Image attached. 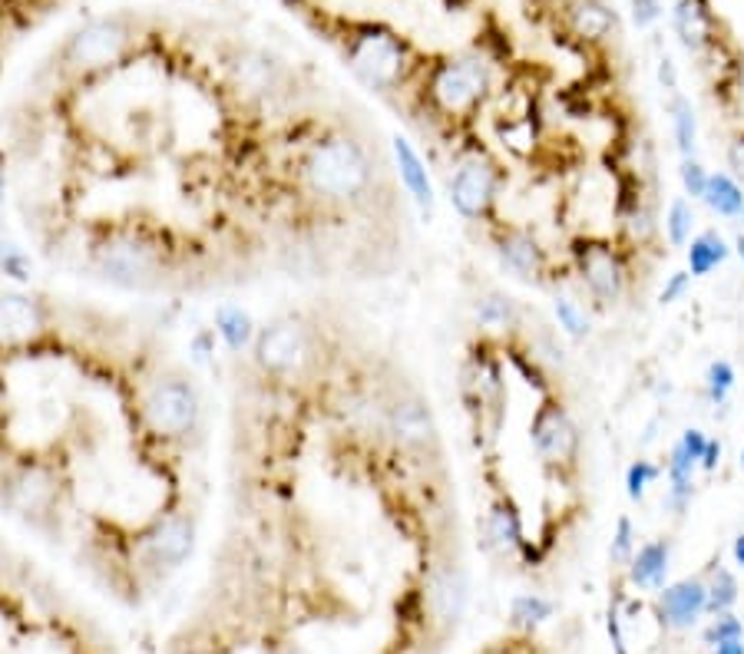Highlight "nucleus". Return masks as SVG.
Listing matches in <instances>:
<instances>
[{
  "mask_svg": "<svg viewBox=\"0 0 744 654\" xmlns=\"http://www.w3.org/2000/svg\"><path fill=\"white\" fill-rule=\"evenodd\" d=\"M43 331V311L30 294L7 291L0 294V344H26Z\"/></svg>",
  "mask_w": 744,
  "mask_h": 654,
  "instance_id": "nucleus-13",
  "label": "nucleus"
},
{
  "mask_svg": "<svg viewBox=\"0 0 744 654\" xmlns=\"http://www.w3.org/2000/svg\"><path fill=\"white\" fill-rule=\"evenodd\" d=\"M497 169L490 162H467L450 179V202L464 218H483L497 199Z\"/></svg>",
  "mask_w": 744,
  "mask_h": 654,
  "instance_id": "nucleus-9",
  "label": "nucleus"
},
{
  "mask_svg": "<svg viewBox=\"0 0 744 654\" xmlns=\"http://www.w3.org/2000/svg\"><path fill=\"white\" fill-rule=\"evenodd\" d=\"M530 440L536 447V453L550 463V467H560V463H573L576 460V450H580V433L570 420V414L560 407V404H543L533 427H530Z\"/></svg>",
  "mask_w": 744,
  "mask_h": 654,
  "instance_id": "nucleus-8",
  "label": "nucleus"
},
{
  "mask_svg": "<svg viewBox=\"0 0 744 654\" xmlns=\"http://www.w3.org/2000/svg\"><path fill=\"white\" fill-rule=\"evenodd\" d=\"M195 549V526L189 516H166L146 539V556L159 569H179Z\"/></svg>",
  "mask_w": 744,
  "mask_h": 654,
  "instance_id": "nucleus-11",
  "label": "nucleus"
},
{
  "mask_svg": "<svg viewBox=\"0 0 744 654\" xmlns=\"http://www.w3.org/2000/svg\"><path fill=\"white\" fill-rule=\"evenodd\" d=\"M394 159H397V172H401V182L407 185V192L414 195L417 208L424 215L434 212V185H431V175L421 162V156L414 152V146L407 139H394Z\"/></svg>",
  "mask_w": 744,
  "mask_h": 654,
  "instance_id": "nucleus-17",
  "label": "nucleus"
},
{
  "mask_svg": "<svg viewBox=\"0 0 744 654\" xmlns=\"http://www.w3.org/2000/svg\"><path fill=\"white\" fill-rule=\"evenodd\" d=\"M301 172L308 189L325 202H358L374 179L364 146L348 136H328L315 142Z\"/></svg>",
  "mask_w": 744,
  "mask_h": 654,
  "instance_id": "nucleus-1",
  "label": "nucleus"
},
{
  "mask_svg": "<svg viewBox=\"0 0 744 654\" xmlns=\"http://www.w3.org/2000/svg\"><path fill=\"white\" fill-rule=\"evenodd\" d=\"M669 559H672L669 539L646 543V546L633 556V562H629V582H633L636 589L662 592V589H666V579H669Z\"/></svg>",
  "mask_w": 744,
  "mask_h": 654,
  "instance_id": "nucleus-16",
  "label": "nucleus"
},
{
  "mask_svg": "<svg viewBox=\"0 0 744 654\" xmlns=\"http://www.w3.org/2000/svg\"><path fill=\"white\" fill-rule=\"evenodd\" d=\"M497 251H500V261L510 268V271H517V278H523V281H533V278H540V271H543V248L527 235V232H507L500 242H497Z\"/></svg>",
  "mask_w": 744,
  "mask_h": 654,
  "instance_id": "nucleus-18",
  "label": "nucleus"
},
{
  "mask_svg": "<svg viewBox=\"0 0 744 654\" xmlns=\"http://www.w3.org/2000/svg\"><path fill=\"white\" fill-rule=\"evenodd\" d=\"M659 79H662V86H666L669 93H679V79H676V63H672L669 56H662V60H659Z\"/></svg>",
  "mask_w": 744,
  "mask_h": 654,
  "instance_id": "nucleus-43",
  "label": "nucleus"
},
{
  "mask_svg": "<svg viewBox=\"0 0 744 654\" xmlns=\"http://www.w3.org/2000/svg\"><path fill=\"white\" fill-rule=\"evenodd\" d=\"M666 228H669V242H672V245H679V248L689 245L692 228H695V212H692V205H689L685 199H676V202H672Z\"/></svg>",
  "mask_w": 744,
  "mask_h": 654,
  "instance_id": "nucleus-31",
  "label": "nucleus"
},
{
  "mask_svg": "<svg viewBox=\"0 0 744 654\" xmlns=\"http://www.w3.org/2000/svg\"><path fill=\"white\" fill-rule=\"evenodd\" d=\"M358 76L374 89H391L404 73V43L387 30H371L358 36L351 50Z\"/></svg>",
  "mask_w": 744,
  "mask_h": 654,
  "instance_id": "nucleus-6",
  "label": "nucleus"
},
{
  "mask_svg": "<svg viewBox=\"0 0 744 654\" xmlns=\"http://www.w3.org/2000/svg\"><path fill=\"white\" fill-rule=\"evenodd\" d=\"M712 654H744V639H735V642H722V645H715Z\"/></svg>",
  "mask_w": 744,
  "mask_h": 654,
  "instance_id": "nucleus-46",
  "label": "nucleus"
},
{
  "mask_svg": "<svg viewBox=\"0 0 744 654\" xmlns=\"http://www.w3.org/2000/svg\"><path fill=\"white\" fill-rule=\"evenodd\" d=\"M732 556H735V562L744 569V533L735 539V549H732Z\"/></svg>",
  "mask_w": 744,
  "mask_h": 654,
  "instance_id": "nucleus-48",
  "label": "nucleus"
},
{
  "mask_svg": "<svg viewBox=\"0 0 744 654\" xmlns=\"http://www.w3.org/2000/svg\"><path fill=\"white\" fill-rule=\"evenodd\" d=\"M129 43V26L119 17H99L83 23L63 46V63L79 69V73H93L103 69L109 63H116L123 56Z\"/></svg>",
  "mask_w": 744,
  "mask_h": 654,
  "instance_id": "nucleus-3",
  "label": "nucleus"
},
{
  "mask_svg": "<svg viewBox=\"0 0 744 654\" xmlns=\"http://www.w3.org/2000/svg\"><path fill=\"white\" fill-rule=\"evenodd\" d=\"M735 639H744V625L732 615V612H725V615H715L712 619V625L705 629V645H722V642H735Z\"/></svg>",
  "mask_w": 744,
  "mask_h": 654,
  "instance_id": "nucleus-35",
  "label": "nucleus"
},
{
  "mask_svg": "<svg viewBox=\"0 0 744 654\" xmlns=\"http://www.w3.org/2000/svg\"><path fill=\"white\" fill-rule=\"evenodd\" d=\"M487 543L497 553H517L523 549V523L513 503H497L487 516Z\"/></svg>",
  "mask_w": 744,
  "mask_h": 654,
  "instance_id": "nucleus-21",
  "label": "nucleus"
},
{
  "mask_svg": "<svg viewBox=\"0 0 744 654\" xmlns=\"http://www.w3.org/2000/svg\"><path fill=\"white\" fill-rule=\"evenodd\" d=\"M576 258L593 298L599 304H616L623 298V268L616 255L606 245H586V248H576Z\"/></svg>",
  "mask_w": 744,
  "mask_h": 654,
  "instance_id": "nucleus-12",
  "label": "nucleus"
},
{
  "mask_svg": "<svg viewBox=\"0 0 744 654\" xmlns=\"http://www.w3.org/2000/svg\"><path fill=\"white\" fill-rule=\"evenodd\" d=\"M659 13H662L659 0H633V20H636L639 26L656 23V20H659Z\"/></svg>",
  "mask_w": 744,
  "mask_h": 654,
  "instance_id": "nucleus-42",
  "label": "nucleus"
},
{
  "mask_svg": "<svg viewBox=\"0 0 744 654\" xmlns=\"http://www.w3.org/2000/svg\"><path fill=\"white\" fill-rule=\"evenodd\" d=\"M729 156H732V165L738 169V175L744 179V136H738V139L732 142V152H729Z\"/></svg>",
  "mask_w": 744,
  "mask_h": 654,
  "instance_id": "nucleus-45",
  "label": "nucleus"
},
{
  "mask_svg": "<svg viewBox=\"0 0 744 654\" xmlns=\"http://www.w3.org/2000/svg\"><path fill=\"white\" fill-rule=\"evenodd\" d=\"M570 26L583 40H606L616 30V10L603 0H573Z\"/></svg>",
  "mask_w": 744,
  "mask_h": 654,
  "instance_id": "nucleus-20",
  "label": "nucleus"
},
{
  "mask_svg": "<svg viewBox=\"0 0 744 654\" xmlns=\"http://www.w3.org/2000/svg\"><path fill=\"white\" fill-rule=\"evenodd\" d=\"M146 420L156 433L169 437V440H179V437H189L195 433L199 427V394L189 380L182 377H162L152 384V390L146 394Z\"/></svg>",
  "mask_w": 744,
  "mask_h": 654,
  "instance_id": "nucleus-2",
  "label": "nucleus"
},
{
  "mask_svg": "<svg viewBox=\"0 0 744 654\" xmlns=\"http://www.w3.org/2000/svg\"><path fill=\"white\" fill-rule=\"evenodd\" d=\"M729 245L719 232H702L699 238H692V248H689V271L692 278H705L712 275L725 258H729Z\"/></svg>",
  "mask_w": 744,
  "mask_h": 654,
  "instance_id": "nucleus-24",
  "label": "nucleus"
},
{
  "mask_svg": "<svg viewBox=\"0 0 744 654\" xmlns=\"http://www.w3.org/2000/svg\"><path fill=\"white\" fill-rule=\"evenodd\" d=\"M689 285H692V271H676V275H669V281H666L659 301H662V304H676V301L689 291Z\"/></svg>",
  "mask_w": 744,
  "mask_h": 654,
  "instance_id": "nucleus-39",
  "label": "nucleus"
},
{
  "mask_svg": "<svg viewBox=\"0 0 744 654\" xmlns=\"http://www.w3.org/2000/svg\"><path fill=\"white\" fill-rule=\"evenodd\" d=\"M705 384H709V397L712 404H725V397L732 394L735 387V367L729 361H715L705 374Z\"/></svg>",
  "mask_w": 744,
  "mask_h": 654,
  "instance_id": "nucleus-33",
  "label": "nucleus"
},
{
  "mask_svg": "<svg viewBox=\"0 0 744 654\" xmlns=\"http://www.w3.org/2000/svg\"><path fill=\"white\" fill-rule=\"evenodd\" d=\"M682 450L692 457V460H699V467H702V457H705V447H709V437L702 433V430H685L682 433Z\"/></svg>",
  "mask_w": 744,
  "mask_h": 654,
  "instance_id": "nucleus-40",
  "label": "nucleus"
},
{
  "mask_svg": "<svg viewBox=\"0 0 744 654\" xmlns=\"http://www.w3.org/2000/svg\"><path fill=\"white\" fill-rule=\"evenodd\" d=\"M308 354H311L308 334L295 318H278L255 337V361L265 374H275V377L301 371Z\"/></svg>",
  "mask_w": 744,
  "mask_h": 654,
  "instance_id": "nucleus-5",
  "label": "nucleus"
},
{
  "mask_svg": "<svg viewBox=\"0 0 744 654\" xmlns=\"http://www.w3.org/2000/svg\"><path fill=\"white\" fill-rule=\"evenodd\" d=\"M431 89L447 112H467L487 93V69L480 60H450L437 69Z\"/></svg>",
  "mask_w": 744,
  "mask_h": 654,
  "instance_id": "nucleus-7",
  "label": "nucleus"
},
{
  "mask_svg": "<svg viewBox=\"0 0 744 654\" xmlns=\"http://www.w3.org/2000/svg\"><path fill=\"white\" fill-rule=\"evenodd\" d=\"M659 467L656 463H649V460H636L633 467H629V473H626V490H629V500H636V503H642L646 500V490H649V483L652 480H659Z\"/></svg>",
  "mask_w": 744,
  "mask_h": 654,
  "instance_id": "nucleus-34",
  "label": "nucleus"
},
{
  "mask_svg": "<svg viewBox=\"0 0 744 654\" xmlns=\"http://www.w3.org/2000/svg\"><path fill=\"white\" fill-rule=\"evenodd\" d=\"M613 562L616 566H629L633 562V556H636V546H633V519L629 516H623L619 519V529H616V539H613Z\"/></svg>",
  "mask_w": 744,
  "mask_h": 654,
  "instance_id": "nucleus-38",
  "label": "nucleus"
},
{
  "mask_svg": "<svg viewBox=\"0 0 744 654\" xmlns=\"http://www.w3.org/2000/svg\"><path fill=\"white\" fill-rule=\"evenodd\" d=\"M467 599H470V586L460 569H444L431 586V609L440 625H457L467 609Z\"/></svg>",
  "mask_w": 744,
  "mask_h": 654,
  "instance_id": "nucleus-15",
  "label": "nucleus"
},
{
  "mask_svg": "<svg viewBox=\"0 0 744 654\" xmlns=\"http://www.w3.org/2000/svg\"><path fill=\"white\" fill-rule=\"evenodd\" d=\"M738 602V582L729 569H715L712 582H709V612L712 615H725L732 612Z\"/></svg>",
  "mask_w": 744,
  "mask_h": 654,
  "instance_id": "nucleus-28",
  "label": "nucleus"
},
{
  "mask_svg": "<svg viewBox=\"0 0 744 654\" xmlns=\"http://www.w3.org/2000/svg\"><path fill=\"white\" fill-rule=\"evenodd\" d=\"M679 172H682L685 192H689L692 199H705V189H709V172H705V165H702L699 159H685Z\"/></svg>",
  "mask_w": 744,
  "mask_h": 654,
  "instance_id": "nucleus-37",
  "label": "nucleus"
},
{
  "mask_svg": "<svg viewBox=\"0 0 744 654\" xmlns=\"http://www.w3.org/2000/svg\"><path fill=\"white\" fill-rule=\"evenodd\" d=\"M556 318H560V328L570 334V337H576V341H583L586 334H589V318L580 311V304L573 301V298H566V294H560L556 298Z\"/></svg>",
  "mask_w": 744,
  "mask_h": 654,
  "instance_id": "nucleus-32",
  "label": "nucleus"
},
{
  "mask_svg": "<svg viewBox=\"0 0 744 654\" xmlns=\"http://www.w3.org/2000/svg\"><path fill=\"white\" fill-rule=\"evenodd\" d=\"M10 500H13V506H17L20 513H40V510L50 506L53 486H50L40 473H23V476L13 483V490H10Z\"/></svg>",
  "mask_w": 744,
  "mask_h": 654,
  "instance_id": "nucleus-25",
  "label": "nucleus"
},
{
  "mask_svg": "<svg viewBox=\"0 0 744 654\" xmlns=\"http://www.w3.org/2000/svg\"><path fill=\"white\" fill-rule=\"evenodd\" d=\"M209 357V337H195V361H205Z\"/></svg>",
  "mask_w": 744,
  "mask_h": 654,
  "instance_id": "nucleus-47",
  "label": "nucleus"
},
{
  "mask_svg": "<svg viewBox=\"0 0 744 654\" xmlns=\"http://www.w3.org/2000/svg\"><path fill=\"white\" fill-rule=\"evenodd\" d=\"M550 615H553V602L543 599V596H517V599L510 602V622H513L517 629L533 632V629L543 625Z\"/></svg>",
  "mask_w": 744,
  "mask_h": 654,
  "instance_id": "nucleus-26",
  "label": "nucleus"
},
{
  "mask_svg": "<svg viewBox=\"0 0 744 654\" xmlns=\"http://www.w3.org/2000/svg\"><path fill=\"white\" fill-rule=\"evenodd\" d=\"M215 331L232 354H242L255 344V321L238 304H219L215 308Z\"/></svg>",
  "mask_w": 744,
  "mask_h": 654,
  "instance_id": "nucleus-22",
  "label": "nucleus"
},
{
  "mask_svg": "<svg viewBox=\"0 0 744 654\" xmlns=\"http://www.w3.org/2000/svg\"><path fill=\"white\" fill-rule=\"evenodd\" d=\"M3 189H7V162H3V152H0V202H3Z\"/></svg>",
  "mask_w": 744,
  "mask_h": 654,
  "instance_id": "nucleus-49",
  "label": "nucleus"
},
{
  "mask_svg": "<svg viewBox=\"0 0 744 654\" xmlns=\"http://www.w3.org/2000/svg\"><path fill=\"white\" fill-rule=\"evenodd\" d=\"M0 275L10 278V281H30L33 278V261L23 248H17L13 242H3L0 238Z\"/></svg>",
  "mask_w": 744,
  "mask_h": 654,
  "instance_id": "nucleus-30",
  "label": "nucleus"
},
{
  "mask_svg": "<svg viewBox=\"0 0 744 654\" xmlns=\"http://www.w3.org/2000/svg\"><path fill=\"white\" fill-rule=\"evenodd\" d=\"M96 268L109 281L123 285V288H139V285H146V281L156 278L159 255L142 238L119 235V238H109V242H103L96 248Z\"/></svg>",
  "mask_w": 744,
  "mask_h": 654,
  "instance_id": "nucleus-4",
  "label": "nucleus"
},
{
  "mask_svg": "<svg viewBox=\"0 0 744 654\" xmlns=\"http://www.w3.org/2000/svg\"><path fill=\"white\" fill-rule=\"evenodd\" d=\"M242 83L248 89H268L272 86V60L265 56H252L242 63Z\"/></svg>",
  "mask_w": 744,
  "mask_h": 654,
  "instance_id": "nucleus-36",
  "label": "nucleus"
},
{
  "mask_svg": "<svg viewBox=\"0 0 744 654\" xmlns=\"http://www.w3.org/2000/svg\"><path fill=\"white\" fill-rule=\"evenodd\" d=\"M391 430L397 433V440L404 447H414V450H427L434 443V437H437L434 417L424 407V400H417V397L397 400L391 407Z\"/></svg>",
  "mask_w": 744,
  "mask_h": 654,
  "instance_id": "nucleus-14",
  "label": "nucleus"
},
{
  "mask_svg": "<svg viewBox=\"0 0 744 654\" xmlns=\"http://www.w3.org/2000/svg\"><path fill=\"white\" fill-rule=\"evenodd\" d=\"M477 318H480V324H487V328H510V324L517 321V304H513V298H507V294H487V298H480V304H477Z\"/></svg>",
  "mask_w": 744,
  "mask_h": 654,
  "instance_id": "nucleus-29",
  "label": "nucleus"
},
{
  "mask_svg": "<svg viewBox=\"0 0 744 654\" xmlns=\"http://www.w3.org/2000/svg\"><path fill=\"white\" fill-rule=\"evenodd\" d=\"M715 215H725V218H735L744 215V189L725 172H715L709 175V189H705V199H702Z\"/></svg>",
  "mask_w": 744,
  "mask_h": 654,
  "instance_id": "nucleus-23",
  "label": "nucleus"
},
{
  "mask_svg": "<svg viewBox=\"0 0 744 654\" xmlns=\"http://www.w3.org/2000/svg\"><path fill=\"white\" fill-rule=\"evenodd\" d=\"M738 463H742V473H744V447H742V460H738Z\"/></svg>",
  "mask_w": 744,
  "mask_h": 654,
  "instance_id": "nucleus-51",
  "label": "nucleus"
},
{
  "mask_svg": "<svg viewBox=\"0 0 744 654\" xmlns=\"http://www.w3.org/2000/svg\"><path fill=\"white\" fill-rule=\"evenodd\" d=\"M659 619L672 632H692L709 612V586L702 579H682L659 592Z\"/></svg>",
  "mask_w": 744,
  "mask_h": 654,
  "instance_id": "nucleus-10",
  "label": "nucleus"
},
{
  "mask_svg": "<svg viewBox=\"0 0 744 654\" xmlns=\"http://www.w3.org/2000/svg\"><path fill=\"white\" fill-rule=\"evenodd\" d=\"M606 629H609V639H613V648H616V654H629V648H626V635H623V615H619V605H613V609H609V615H606Z\"/></svg>",
  "mask_w": 744,
  "mask_h": 654,
  "instance_id": "nucleus-41",
  "label": "nucleus"
},
{
  "mask_svg": "<svg viewBox=\"0 0 744 654\" xmlns=\"http://www.w3.org/2000/svg\"><path fill=\"white\" fill-rule=\"evenodd\" d=\"M672 119H676V139H679V152L685 159H695V139H699V122H695V109L685 96L676 93L672 103Z\"/></svg>",
  "mask_w": 744,
  "mask_h": 654,
  "instance_id": "nucleus-27",
  "label": "nucleus"
},
{
  "mask_svg": "<svg viewBox=\"0 0 744 654\" xmlns=\"http://www.w3.org/2000/svg\"><path fill=\"white\" fill-rule=\"evenodd\" d=\"M676 30L689 53H702L712 43V13L705 0H679L676 3Z\"/></svg>",
  "mask_w": 744,
  "mask_h": 654,
  "instance_id": "nucleus-19",
  "label": "nucleus"
},
{
  "mask_svg": "<svg viewBox=\"0 0 744 654\" xmlns=\"http://www.w3.org/2000/svg\"><path fill=\"white\" fill-rule=\"evenodd\" d=\"M719 463H722V443H719V440H709L705 457H702V470L715 473V470H719Z\"/></svg>",
  "mask_w": 744,
  "mask_h": 654,
  "instance_id": "nucleus-44",
  "label": "nucleus"
},
{
  "mask_svg": "<svg viewBox=\"0 0 744 654\" xmlns=\"http://www.w3.org/2000/svg\"><path fill=\"white\" fill-rule=\"evenodd\" d=\"M735 251H738V258L744 261V235H738V242H735Z\"/></svg>",
  "mask_w": 744,
  "mask_h": 654,
  "instance_id": "nucleus-50",
  "label": "nucleus"
}]
</instances>
